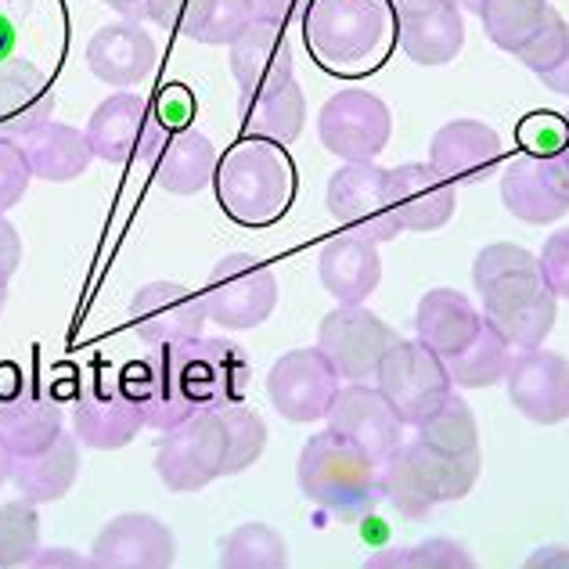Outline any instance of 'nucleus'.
<instances>
[{
	"mask_svg": "<svg viewBox=\"0 0 569 569\" xmlns=\"http://www.w3.org/2000/svg\"><path fill=\"white\" fill-rule=\"evenodd\" d=\"M159 48L141 22L101 26L87 43V66L109 87H138L156 72Z\"/></svg>",
	"mask_w": 569,
	"mask_h": 569,
	"instance_id": "21",
	"label": "nucleus"
},
{
	"mask_svg": "<svg viewBox=\"0 0 569 569\" xmlns=\"http://www.w3.org/2000/svg\"><path fill=\"white\" fill-rule=\"evenodd\" d=\"M83 133L91 141L94 159L123 167L133 159H152L167 138V127L141 94H112L94 109Z\"/></svg>",
	"mask_w": 569,
	"mask_h": 569,
	"instance_id": "12",
	"label": "nucleus"
},
{
	"mask_svg": "<svg viewBox=\"0 0 569 569\" xmlns=\"http://www.w3.org/2000/svg\"><path fill=\"white\" fill-rule=\"evenodd\" d=\"M400 48L418 66H447L466 48V14L455 4L400 14Z\"/></svg>",
	"mask_w": 569,
	"mask_h": 569,
	"instance_id": "29",
	"label": "nucleus"
},
{
	"mask_svg": "<svg viewBox=\"0 0 569 569\" xmlns=\"http://www.w3.org/2000/svg\"><path fill=\"white\" fill-rule=\"evenodd\" d=\"M156 184L170 194H199L217 177V148L199 130H167L156 148Z\"/></svg>",
	"mask_w": 569,
	"mask_h": 569,
	"instance_id": "28",
	"label": "nucleus"
},
{
	"mask_svg": "<svg viewBox=\"0 0 569 569\" xmlns=\"http://www.w3.org/2000/svg\"><path fill=\"white\" fill-rule=\"evenodd\" d=\"M541 83L548 87V91H556V94L569 98V48H566V58H562V62H559L556 69H551V72H545Z\"/></svg>",
	"mask_w": 569,
	"mask_h": 569,
	"instance_id": "51",
	"label": "nucleus"
},
{
	"mask_svg": "<svg viewBox=\"0 0 569 569\" xmlns=\"http://www.w3.org/2000/svg\"><path fill=\"white\" fill-rule=\"evenodd\" d=\"M566 48H569V22L559 11H551L548 22L522 43L516 58L533 72V77H545V72H551L566 58Z\"/></svg>",
	"mask_w": 569,
	"mask_h": 569,
	"instance_id": "42",
	"label": "nucleus"
},
{
	"mask_svg": "<svg viewBox=\"0 0 569 569\" xmlns=\"http://www.w3.org/2000/svg\"><path fill=\"white\" fill-rule=\"evenodd\" d=\"M22 263V238L19 231H14V223L0 217V271H4L8 278L19 271Z\"/></svg>",
	"mask_w": 569,
	"mask_h": 569,
	"instance_id": "49",
	"label": "nucleus"
},
{
	"mask_svg": "<svg viewBox=\"0 0 569 569\" xmlns=\"http://www.w3.org/2000/svg\"><path fill=\"white\" fill-rule=\"evenodd\" d=\"M220 418H223V429H228V461H223V476H238L263 455L267 426L257 411L242 408V403L220 408Z\"/></svg>",
	"mask_w": 569,
	"mask_h": 569,
	"instance_id": "41",
	"label": "nucleus"
},
{
	"mask_svg": "<svg viewBox=\"0 0 569 569\" xmlns=\"http://www.w3.org/2000/svg\"><path fill=\"white\" fill-rule=\"evenodd\" d=\"M400 14H411V11H422V8H437V4H451V0H389Z\"/></svg>",
	"mask_w": 569,
	"mask_h": 569,
	"instance_id": "52",
	"label": "nucleus"
},
{
	"mask_svg": "<svg viewBox=\"0 0 569 569\" xmlns=\"http://www.w3.org/2000/svg\"><path fill=\"white\" fill-rule=\"evenodd\" d=\"M177 559V537L162 519L127 512L104 522L94 537V569H170Z\"/></svg>",
	"mask_w": 569,
	"mask_h": 569,
	"instance_id": "17",
	"label": "nucleus"
},
{
	"mask_svg": "<svg viewBox=\"0 0 569 569\" xmlns=\"http://www.w3.org/2000/svg\"><path fill=\"white\" fill-rule=\"evenodd\" d=\"M379 393L389 400L403 426H418L455 393L443 357H437L422 342L397 339V347L379 365Z\"/></svg>",
	"mask_w": 569,
	"mask_h": 569,
	"instance_id": "8",
	"label": "nucleus"
},
{
	"mask_svg": "<svg viewBox=\"0 0 569 569\" xmlns=\"http://www.w3.org/2000/svg\"><path fill=\"white\" fill-rule=\"evenodd\" d=\"M11 451H8V447H4V440H0V487H4L8 483V479H11Z\"/></svg>",
	"mask_w": 569,
	"mask_h": 569,
	"instance_id": "54",
	"label": "nucleus"
},
{
	"mask_svg": "<svg viewBox=\"0 0 569 569\" xmlns=\"http://www.w3.org/2000/svg\"><path fill=\"white\" fill-rule=\"evenodd\" d=\"M418 443L443 458H479V426L466 400L451 393L426 422H418Z\"/></svg>",
	"mask_w": 569,
	"mask_h": 569,
	"instance_id": "34",
	"label": "nucleus"
},
{
	"mask_svg": "<svg viewBox=\"0 0 569 569\" xmlns=\"http://www.w3.org/2000/svg\"><path fill=\"white\" fill-rule=\"evenodd\" d=\"M339 371L321 350H292L274 361L267 376V397L289 422H318L328 418L339 393Z\"/></svg>",
	"mask_w": 569,
	"mask_h": 569,
	"instance_id": "14",
	"label": "nucleus"
},
{
	"mask_svg": "<svg viewBox=\"0 0 569 569\" xmlns=\"http://www.w3.org/2000/svg\"><path fill=\"white\" fill-rule=\"evenodd\" d=\"M66 432L62 408L48 397L37 393H14L0 403V440L11 451V458L40 455Z\"/></svg>",
	"mask_w": 569,
	"mask_h": 569,
	"instance_id": "31",
	"label": "nucleus"
},
{
	"mask_svg": "<svg viewBox=\"0 0 569 569\" xmlns=\"http://www.w3.org/2000/svg\"><path fill=\"white\" fill-rule=\"evenodd\" d=\"M144 415L133 400L130 386L119 379H101L87 386L72 408V437L94 451H119L141 432Z\"/></svg>",
	"mask_w": 569,
	"mask_h": 569,
	"instance_id": "18",
	"label": "nucleus"
},
{
	"mask_svg": "<svg viewBox=\"0 0 569 569\" xmlns=\"http://www.w3.org/2000/svg\"><path fill=\"white\" fill-rule=\"evenodd\" d=\"M328 213L371 242H393L400 234V220L389 202V173L376 162H342L328 177Z\"/></svg>",
	"mask_w": 569,
	"mask_h": 569,
	"instance_id": "10",
	"label": "nucleus"
},
{
	"mask_svg": "<svg viewBox=\"0 0 569 569\" xmlns=\"http://www.w3.org/2000/svg\"><path fill=\"white\" fill-rule=\"evenodd\" d=\"M188 11V0H141L138 19L156 22L159 29H181Z\"/></svg>",
	"mask_w": 569,
	"mask_h": 569,
	"instance_id": "46",
	"label": "nucleus"
},
{
	"mask_svg": "<svg viewBox=\"0 0 569 569\" xmlns=\"http://www.w3.org/2000/svg\"><path fill=\"white\" fill-rule=\"evenodd\" d=\"M393 133V116L386 101L361 87L339 91L321 104L318 138L342 162H376Z\"/></svg>",
	"mask_w": 569,
	"mask_h": 569,
	"instance_id": "9",
	"label": "nucleus"
},
{
	"mask_svg": "<svg viewBox=\"0 0 569 569\" xmlns=\"http://www.w3.org/2000/svg\"><path fill=\"white\" fill-rule=\"evenodd\" d=\"M512 357H516V347L483 318L476 339L461 353L447 357L443 365H447V376H451L455 386H461V389H487V386L505 382Z\"/></svg>",
	"mask_w": 569,
	"mask_h": 569,
	"instance_id": "33",
	"label": "nucleus"
},
{
	"mask_svg": "<svg viewBox=\"0 0 569 569\" xmlns=\"http://www.w3.org/2000/svg\"><path fill=\"white\" fill-rule=\"evenodd\" d=\"M522 144L530 156H559L566 144V116H530L522 123Z\"/></svg>",
	"mask_w": 569,
	"mask_h": 569,
	"instance_id": "45",
	"label": "nucleus"
},
{
	"mask_svg": "<svg viewBox=\"0 0 569 569\" xmlns=\"http://www.w3.org/2000/svg\"><path fill=\"white\" fill-rule=\"evenodd\" d=\"M455 4H458L461 11H472V14H479V8H483V0H455Z\"/></svg>",
	"mask_w": 569,
	"mask_h": 569,
	"instance_id": "57",
	"label": "nucleus"
},
{
	"mask_svg": "<svg viewBox=\"0 0 569 569\" xmlns=\"http://www.w3.org/2000/svg\"><path fill=\"white\" fill-rule=\"evenodd\" d=\"M559 162H562V170L569 177V112H566V144H562V152H559Z\"/></svg>",
	"mask_w": 569,
	"mask_h": 569,
	"instance_id": "55",
	"label": "nucleus"
},
{
	"mask_svg": "<svg viewBox=\"0 0 569 569\" xmlns=\"http://www.w3.org/2000/svg\"><path fill=\"white\" fill-rule=\"evenodd\" d=\"M19 148L29 162V173H33L37 181H51V184L77 181L94 162L87 133L69 123H51V119L43 127L29 130L19 141Z\"/></svg>",
	"mask_w": 569,
	"mask_h": 569,
	"instance_id": "27",
	"label": "nucleus"
},
{
	"mask_svg": "<svg viewBox=\"0 0 569 569\" xmlns=\"http://www.w3.org/2000/svg\"><path fill=\"white\" fill-rule=\"evenodd\" d=\"M249 8H252V19H260V22H274V26H289L292 14L303 8V0H249Z\"/></svg>",
	"mask_w": 569,
	"mask_h": 569,
	"instance_id": "48",
	"label": "nucleus"
},
{
	"mask_svg": "<svg viewBox=\"0 0 569 569\" xmlns=\"http://www.w3.org/2000/svg\"><path fill=\"white\" fill-rule=\"evenodd\" d=\"M101 4H109V8H116L119 14H127V19L133 22L138 19V11H141V0H101Z\"/></svg>",
	"mask_w": 569,
	"mask_h": 569,
	"instance_id": "53",
	"label": "nucleus"
},
{
	"mask_svg": "<svg viewBox=\"0 0 569 569\" xmlns=\"http://www.w3.org/2000/svg\"><path fill=\"white\" fill-rule=\"evenodd\" d=\"M397 332L371 310L339 307L321 321L318 350L328 357V365L339 371V379L347 382H368L379 376L382 357L397 347Z\"/></svg>",
	"mask_w": 569,
	"mask_h": 569,
	"instance_id": "11",
	"label": "nucleus"
},
{
	"mask_svg": "<svg viewBox=\"0 0 569 569\" xmlns=\"http://www.w3.org/2000/svg\"><path fill=\"white\" fill-rule=\"evenodd\" d=\"M508 400L537 426H559L569 418V361L551 350H522L508 365Z\"/></svg>",
	"mask_w": 569,
	"mask_h": 569,
	"instance_id": "15",
	"label": "nucleus"
},
{
	"mask_svg": "<svg viewBox=\"0 0 569 569\" xmlns=\"http://www.w3.org/2000/svg\"><path fill=\"white\" fill-rule=\"evenodd\" d=\"M144 426L167 432L191 415L220 411L242 400L249 386L246 353L228 339H191L181 347L156 350L123 371Z\"/></svg>",
	"mask_w": 569,
	"mask_h": 569,
	"instance_id": "1",
	"label": "nucleus"
},
{
	"mask_svg": "<svg viewBox=\"0 0 569 569\" xmlns=\"http://www.w3.org/2000/svg\"><path fill=\"white\" fill-rule=\"evenodd\" d=\"M537 263H541V274L548 281V289L559 299H569V228H562L548 238Z\"/></svg>",
	"mask_w": 569,
	"mask_h": 569,
	"instance_id": "44",
	"label": "nucleus"
},
{
	"mask_svg": "<svg viewBox=\"0 0 569 569\" xmlns=\"http://www.w3.org/2000/svg\"><path fill=\"white\" fill-rule=\"evenodd\" d=\"M209 321L199 292L177 281H152L130 299V328L144 347L167 350L202 336Z\"/></svg>",
	"mask_w": 569,
	"mask_h": 569,
	"instance_id": "13",
	"label": "nucleus"
},
{
	"mask_svg": "<svg viewBox=\"0 0 569 569\" xmlns=\"http://www.w3.org/2000/svg\"><path fill=\"white\" fill-rule=\"evenodd\" d=\"M228 429L220 411L191 415L188 422L162 432L156 447V472L173 493H194L223 476Z\"/></svg>",
	"mask_w": 569,
	"mask_h": 569,
	"instance_id": "7",
	"label": "nucleus"
},
{
	"mask_svg": "<svg viewBox=\"0 0 569 569\" xmlns=\"http://www.w3.org/2000/svg\"><path fill=\"white\" fill-rule=\"evenodd\" d=\"M29 181H33V173H29L19 141H0V217L22 202Z\"/></svg>",
	"mask_w": 569,
	"mask_h": 569,
	"instance_id": "43",
	"label": "nucleus"
},
{
	"mask_svg": "<svg viewBox=\"0 0 569 569\" xmlns=\"http://www.w3.org/2000/svg\"><path fill=\"white\" fill-rule=\"evenodd\" d=\"M220 569H289V548L267 522H246L220 541Z\"/></svg>",
	"mask_w": 569,
	"mask_h": 569,
	"instance_id": "37",
	"label": "nucleus"
},
{
	"mask_svg": "<svg viewBox=\"0 0 569 569\" xmlns=\"http://www.w3.org/2000/svg\"><path fill=\"white\" fill-rule=\"evenodd\" d=\"M522 569H569V551L566 548H541V551H533L530 562Z\"/></svg>",
	"mask_w": 569,
	"mask_h": 569,
	"instance_id": "50",
	"label": "nucleus"
},
{
	"mask_svg": "<svg viewBox=\"0 0 569 569\" xmlns=\"http://www.w3.org/2000/svg\"><path fill=\"white\" fill-rule=\"evenodd\" d=\"M228 48L231 77L242 87V94H257L271 83L292 80V43L281 26L252 19Z\"/></svg>",
	"mask_w": 569,
	"mask_h": 569,
	"instance_id": "24",
	"label": "nucleus"
},
{
	"mask_svg": "<svg viewBox=\"0 0 569 569\" xmlns=\"http://www.w3.org/2000/svg\"><path fill=\"white\" fill-rule=\"evenodd\" d=\"M77 476H80V440L69 437V432H62L48 451L11 461L14 490L33 505L62 501L72 490V483H77Z\"/></svg>",
	"mask_w": 569,
	"mask_h": 569,
	"instance_id": "30",
	"label": "nucleus"
},
{
	"mask_svg": "<svg viewBox=\"0 0 569 569\" xmlns=\"http://www.w3.org/2000/svg\"><path fill=\"white\" fill-rule=\"evenodd\" d=\"M379 490H382V501H389L408 519H426L432 508L440 505V493L432 490V483L426 479V472L418 469V461L411 458L408 447H400V451H393L379 466Z\"/></svg>",
	"mask_w": 569,
	"mask_h": 569,
	"instance_id": "35",
	"label": "nucleus"
},
{
	"mask_svg": "<svg viewBox=\"0 0 569 569\" xmlns=\"http://www.w3.org/2000/svg\"><path fill=\"white\" fill-rule=\"evenodd\" d=\"M479 325H483V313L458 289H429L418 299V313H415L418 342L429 347L437 357H443V361L469 347Z\"/></svg>",
	"mask_w": 569,
	"mask_h": 569,
	"instance_id": "25",
	"label": "nucleus"
},
{
	"mask_svg": "<svg viewBox=\"0 0 569 569\" xmlns=\"http://www.w3.org/2000/svg\"><path fill=\"white\" fill-rule=\"evenodd\" d=\"M40 551V516L33 501L0 505V569L29 566Z\"/></svg>",
	"mask_w": 569,
	"mask_h": 569,
	"instance_id": "39",
	"label": "nucleus"
},
{
	"mask_svg": "<svg viewBox=\"0 0 569 569\" xmlns=\"http://www.w3.org/2000/svg\"><path fill=\"white\" fill-rule=\"evenodd\" d=\"M476 292L483 299V318L512 342L516 350L545 347L556 328L559 296L548 289L541 263L522 246H487L472 263Z\"/></svg>",
	"mask_w": 569,
	"mask_h": 569,
	"instance_id": "2",
	"label": "nucleus"
},
{
	"mask_svg": "<svg viewBox=\"0 0 569 569\" xmlns=\"http://www.w3.org/2000/svg\"><path fill=\"white\" fill-rule=\"evenodd\" d=\"M217 194L220 206L238 223L260 228L284 213L292 202V167L278 144L249 138L231 148L228 159L217 167Z\"/></svg>",
	"mask_w": 569,
	"mask_h": 569,
	"instance_id": "4",
	"label": "nucleus"
},
{
	"mask_svg": "<svg viewBox=\"0 0 569 569\" xmlns=\"http://www.w3.org/2000/svg\"><path fill=\"white\" fill-rule=\"evenodd\" d=\"M328 429L361 447L376 466H382L389 455L403 447L400 440L403 422L389 408V400L379 393V386H365V382L342 386L336 393L332 411H328Z\"/></svg>",
	"mask_w": 569,
	"mask_h": 569,
	"instance_id": "16",
	"label": "nucleus"
},
{
	"mask_svg": "<svg viewBox=\"0 0 569 569\" xmlns=\"http://www.w3.org/2000/svg\"><path fill=\"white\" fill-rule=\"evenodd\" d=\"M389 173V202L400 231H437L455 217V184L429 162H403Z\"/></svg>",
	"mask_w": 569,
	"mask_h": 569,
	"instance_id": "22",
	"label": "nucleus"
},
{
	"mask_svg": "<svg viewBox=\"0 0 569 569\" xmlns=\"http://www.w3.org/2000/svg\"><path fill=\"white\" fill-rule=\"evenodd\" d=\"M8 274L4 271H0V313H4V307H8Z\"/></svg>",
	"mask_w": 569,
	"mask_h": 569,
	"instance_id": "56",
	"label": "nucleus"
},
{
	"mask_svg": "<svg viewBox=\"0 0 569 569\" xmlns=\"http://www.w3.org/2000/svg\"><path fill=\"white\" fill-rule=\"evenodd\" d=\"M365 569H476L472 556L461 545L447 541V537H432V541L418 548H386L376 551Z\"/></svg>",
	"mask_w": 569,
	"mask_h": 569,
	"instance_id": "40",
	"label": "nucleus"
},
{
	"mask_svg": "<svg viewBox=\"0 0 569 569\" xmlns=\"http://www.w3.org/2000/svg\"><path fill=\"white\" fill-rule=\"evenodd\" d=\"M501 202L522 223H556L569 213V177L559 156H519L501 173Z\"/></svg>",
	"mask_w": 569,
	"mask_h": 569,
	"instance_id": "19",
	"label": "nucleus"
},
{
	"mask_svg": "<svg viewBox=\"0 0 569 569\" xmlns=\"http://www.w3.org/2000/svg\"><path fill=\"white\" fill-rule=\"evenodd\" d=\"M299 490L342 522L365 519L382 501L379 466L339 432H318L299 455Z\"/></svg>",
	"mask_w": 569,
	"mask_h": 569,
	"instance_id": "3",
	"label": "nucleus"
},
{
	"mask_svg": "<svg viewBox=\"0 0 569 569\" xmlns=\"http://www.w3.org/2000/svg\"><path fill=\"white\" fill-rule=\"evenodd\" d=\"M202 303L213 325L228 332H246V328H260L274 313L278 281L257 257L231 252L209 271Z\"/></svg>",
	"mask_w": 569,
	"mask_h": 569,
	"instance_id": "6",
	"label": "nucleus"
},
{
	"mask_svg": "<svg viewBox=\"0 0 569 569\" xmlns=\"http://www.w3.org/2000/svg\"><path fill=\"white\" fill-rule=\"evenodd\" d=\"M310 51L332 69H357L379 58L389 37L386 0H310L303 14Z\"/></svg>",
	"mask_w": 569,
	"mask_h": 569,
	"instance_id": "5",
	"label": "nucleus"
},
{
	"mask_svg": "<svg viewBox=\"0 0 569 569\" xmlns=\"http://www.w3.org/2000/svg\"><path fill=\"white\" fill-rule=\"evenodd\" d=\"M318 274L325 292L336 299L339 307H357L379 289L382 281V257H379V242L357 234V231H342L332 238L321 257H318Z\"/></svg>",
	"mask_w": 569,
	"mask_h": 569,
	"instance_id": "23",
	"label": "nucleus"
},
{
	"mask_svg": "<svg viewBox=\"0 0 569 569\" xmlns=\"http://www.w3.org/2000/svg\"><path fill=\"white\" fill-rule=\"evenodd\" d=\"M501 138L479 119H451L432 133L429 167L451 184H479L498 170Z\"/></svg>",
	"mask_w": 569,
	"mask_h": 569,
	"instance_id": "20",
	"label": "nucleus"
},
{
	"mask_svg": "<svg viewBox=\"0 0 569 569\" xmlns=\"http://www.w3.org/2000/svg\"><path fill=\"white\" fill-rule=\"evenodd\" d=\"M551 11L556 8L548 0H483L479 19H483V33L493 48L519 54V48L548 22Z\"/></svg>",
	"mask_w": 569,
	"mask_h": 569,
	"instance_id": "36",
	"label": "nucleus"
},
{
	"mask_svg": "<svg viewBox=\"0 0 569 569\" xmlns=\"http://www.w3.org/2000/svg\"><path fill=\"white\" fill-rule=\"evenodd\" d=\"M307 123V98L299 91L296 77L263 87L257 94H242V127L249 138L292 144Z\"/></svg>",
	"mask_w": 569,
	"mask_h": 569,
	"instance_id": "32",
	"label": "nucleus"
},
{
	"mask_svg": "<svg viewBox=\"0 0 569 569\" xmlns=\"http://www.w3.org/2000/svg\"><path fill=\"white\" fill-rule=\"evenodd\" d=\"M249 22H252L249 0H188L181 33L194 43L228 48Z\"/></svg>",
	"mask_w": 569,
	"mask_h": 569,
	"instance_id": "38",
	"label": "nucleus"
},
{
	"mask_svg": "<svg viewBox=\"0 0 569 569\" xmlns=\"http://www.w3.org/2000/svg\"><path fill=\"white\" fill-rule=\"evenodd\" d=\"M54 112L48 77L29 62H0V141H22Z\"/></svg>",
	"mask_w": 569,
	"mask_h": 569,
	"instance_id": "26",
	"label": "nucleus"
},
{
	"mask_svg": "<svg viewBox=\"0 0 569 569\" xmlns=\"http://www.w3.org/2000/svg\"><path fill=\"white\" fill-rule=\"evenodd\" d=\"M26 569H94L91 556H80L72 548H43Z\"/></svg>",
	"mask_w": 569,
	"mask_h": 569,
	"instance_id": "47",
	"label": "nucleus"
}]
</instances>
